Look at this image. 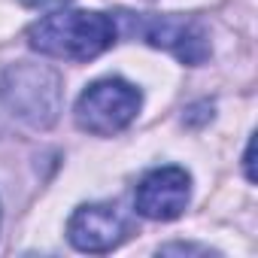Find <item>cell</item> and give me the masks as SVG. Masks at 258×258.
<instances>
[{
	"instance_id": "277c9868",
	"label": "cell",
	"mask_w": 258,
	"mask_h": 258,
	"mask_svg": "<svg viewBox=\"0 0 258 258\" xmlns=\"http://www.w3.org/2000/svg\"><path fill=\"white\" fill-rule=\"evenodd\" d=\"M127 22H131L134 34L143 43H149L155 49H167L170 55H176L188 67H201L210 58L207 34L191 19H179V16H140V19H127Z\"/></svg>"
},
{
	"instance_id": "3957f363",
	"label": "cell",
	"mask_w": 258,
	"mask_h": 258,
	"mask_svg": "<svg viewBox=\"0 0 258 258\" xmlns=\"http://www.w3.org/2000/svg\"><path fill=\"white\" fill-rule=\"evenodd\" d=\"M140 106H143V94L137 85H131L127 79H118V76H109V79L91 82L79 94L73 118L79 124V131L85 134L112 137L137 118Z\"/></svg>"
},
{
	"instance_id": "ba28073f",
	"label": "cell",
	"mask_w": 258,
	"mask_h": 258,
	"mask_svg": "<svg viewBox=\"0 0 258 258\" xmlns=\"http://www.w3.org/2000/svg\"><path fill=\"white\" fill-rule=\"evenodd\" d=\"M158 252H201V255H207L210 249L207 246H191V243H170V246H161Z\"/></svg>"
},
{
	"instance_id": "52a82bcc",
	"label": "cell",
	"mask_w": 258,
	"mask_h": 258,
	"mask_svg": "<svg viewBox=\"0 0 258 258\" xmlns=\"http://www.w3.org/2000/svg\"><path fill=\"white\" fill-rule=\"evenodd\" d=\"M19 4L28 10H58V7L70 4V0H19Z\"/></svg>"
},
{
	"instance_id": "5b68a950",
	"label": "cell",
	"mask_w": 258,
	"mask_h": 258,
	"mask_svg": "<svg viewBox=\"0 0 258 258\" xmlns=\"http://www.w3.org/2000/svg\"><path fill=\"white\" fill-rule=\"evenodd\" d=\"M191 201V176L185 167L164 164L149 170L134 195V207L143 219L152 222H173L185 213Z\"/></svg>"
},
{
	"instance_id": "8992f818",
	"label": "cell",
	"mask_w": 258,
	"mask_h": 258,
	"mask_svg": "<svg viewBox=\"0 0 258 258\" xmlns=\"http://www.w3.org/2000/svg\"><path fill=\"white\" fill-rule=\"evenodd\" d=\"M131 231L127 216L115 204H82L67 222V240L79 252H112Z\"/></svg>"
},
{
	"instance_id": "7a4b0ae2",
	"label": "cell",
	"mask_w": 258,
	"mask_h": 258,
	"mask_svg": "<svg viewBox=\"0 0 258 258\" xmlns=\"http://www.w3.org/2000/svg\"><path fill=\"white\" fill-rule=\"evenodd\" d=\"M0 106L31 131H49L64 106L61 76L49 64H10L0 73Z\"/></svg>"
},
{
	"instance_id": "6da1fadb",
	"label": "cell",
	"mask_w": 258,
	"mask_h": 258,
	"mask_svg": "<svg viewBox=\"0 0 258 258\" xmlns=\"http://www.w3.org/2000/svg\"><path fill=\"white\" fill-rule=\"evenodd\" d=\"M118 37V25L94 10H58L28 28V46L58 61H91Z\"/></svg>"
},
{
	"instance_id": "9c48e42d",
	"label": "cell",
	"mask_w": 258,
	"mask_h": 258,
	"mask_svg": "<svg viewBox=\"0 0 258 258\" xmlns=\"http://www.w3.org/2000/svg\"><path fill=\"white\" fill-rule=\"evenodd\" d=\"M243 164H246V176L255 179V173H252V140H249V146H246V158H243Z\"/></svg>"
}]
</instances>
